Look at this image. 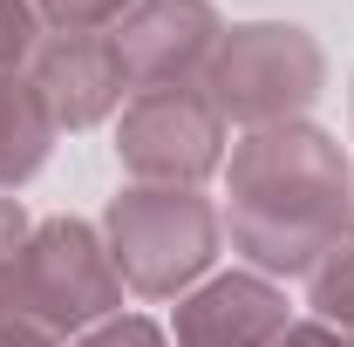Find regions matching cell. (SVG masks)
<instances>
[{"mask_svg":"<svg viewBox=\"0 0 354 347\" xmlns=\"http://www.w3.org/2000/svg\"><path fill=\"white\" fill-rule=\"evenodd\" d=\"M239 238L266 265H313L348 218L341 157L320 130H272L239 157Z\"/></svg>","mask_w":354,"mask_h":347,"instance_id":"6da1fadb","label":"cell"},{"mask_svg":"<svg viewBox=\"0 0 354 347\" xmlns=\"http://www.w3.org/2000/svg\"><path fill=\"white\" fill-rule=\"evenodd\" d=\"M116 272L136 293H171L212 259V212L191 191H130L116 198Z\"/></svg>","mask_w":354,"mask_h":347,"instance_id":"7a4b0ae2","label":"cell"},{"mask_svg":"<svg viewBox=\"0 0 354 347\" xmlns=\"http://www.w3.org/2000/svg\"><path fill=\"white\" fill-rule=\"evenodd\" d=\"M320 82V55L300 28H232L218 48V102L239 116L300 109Z\"/></svg>","mask_w":354,"mask_h":347,"instance_id":"3957f363","label":"cell"},{"mask_svg":"<svg viewBox=\"0 0 354 347\" xmlns=\"http://www.w3.org/2000/svg\"><path fill=\"white\" fill-rule=\"evenodd\" d=\"M116 300V272L102 265L95 238L82 225H48L35 252L21 259V313H41L48 327H82ZM7 306V313H14Z\"/></svg>","mask_w":354,"mask_h":347,"instance_id":"277c9868","label":"cell"},{"mask_svg":"<svg viewBox=\"0 0 354 347\" xmlns=\"http://www.w3.org/2000/svg\"><path fill=\"white\" fill-rule=\"evenodd\" d=\"M123 164L136 177H198L218 164V116L212 102L184 95L177 82H157L123 123Z\"/></svg>","mask_w":354,"mask_h":347,"instance_id":"5b68a950","label":"cell"},{"mask_svg":"<svg viewBox=\"0 0 354 347\" xmlns=\"http://www.w3.org/2000/svg\"><path fill=\"white\" fill-rule=\"evenodd\" d=\"M48 102L41 88H21V82H0V184L28 177L48 150Z\"/></svg>","mask_w":354,"mask_h":347,"instance_id":"8992f818","label":"cell"},{"mask_svg":"<svg viewBox=\"0 0 354 347\" xmlns=\"http://www.w3.org/2000/svg\"><path fill=\"white\" fill-rule=\"evenodd\" d=\"M35 0H0V68L7 62H21L28 48H35Z\"/></svg>","mask_w":354,"mask_h":347,"instance_id":"52a82bcc","label":"cell"},{"mask_svg":"<svg viewBox=\"0 0 354 347\" xmlns=\"http://www.w3.org/2000/svg\"><path fill=\"white\" fill-rule=\"evenodd\" d=\"M0 347H41V341H35V334L14 320V313H0Z\"/></svg>","mask_w":354,"mask_h":347,"instance_id":"ba28073f","label":"cell"}]
</instances>
